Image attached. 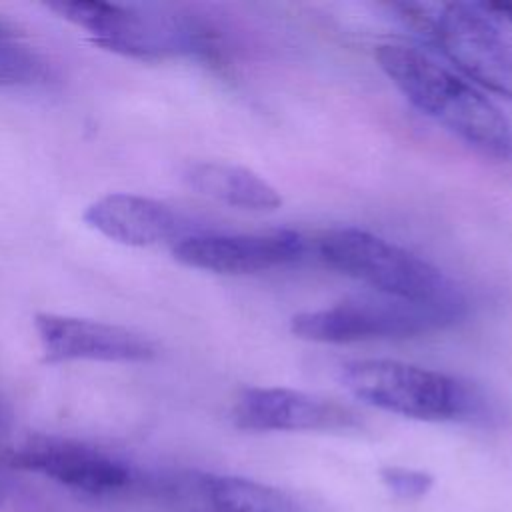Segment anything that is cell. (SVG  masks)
<instances>
[{
  "label": "cell",
  "instance_id": "8992f818",
  "mask_svg": "<svg viewBox=\"0 0 512 512\" xmlns=\"http://www.w3.org/2000/svg\"><path fill=\"white\" fill-rule=\"evenodd\" d=\"M172 512H322L312 500L252 478L176 470L148 480Z\"/></svg>",
  "mask_w": 512,
  "mask_h": 512
},
{
  "label": "cell",
  "instance_id": "2e32d148",
  "mask_svg": "<svg viewBox=\"0 0 512 512\" xmlns=\"http://www.w3.org/2000/svg\"><path fill=\"white\" fill-rule=\"evenodd\" d=\"M478 8L498 26L512 36V2H476Z\"/></svg>",
  "mask_w": 512,
  "mask_h": 512
},
{
  "label": "cell",
  "instance_id": "e0dca14e",
  "mask_svg": "<svg viewBox=\"0 0 512 512\" xmlns=\"http://www.w3.org/2000/svg\"><path fill=\"white\" fill-rule=\"evenodd\" d=\"M10 426H12V416L8 404L0 398V466L8 464V438H10Z\"/></svg>",
  "mask_w": 512,
  "mask_h": 512
},
{
  "label": "cell",
  "instance_id": "6da1fadb",
  "mask_svg": "<svg viewBox=\"0 0 512 512\" xmlns=\"http://www.w3.org/2000/svg\"><path fill=\"white\" fill-rule=\"evenodd\" d=\"M374 56L382 72L422 114L476 152L512 160V124L482 92L418 48L382 44Z\"/></svg>",
  "mask_w": 512,
  "mask_h": 512
},
{
  "label": "cell",
  "instance_id": "9c48e42d",
  "mask_svg": "<svg viewBox=\"0 0 512 512\" xmlns=\"http://www.w3.org/2000/svg\"><path fill=\"white\" fill-rule=\"evenodd\" d=\"M172 254L190 268L214 274H256L288 266L304 254V240L294 230L268 234H192L182 236Z\"/></svg>",
  "mask_w": 512,
  "mask_h": 512
},
{
  "label": "cell",
  "instance_id": "3957f363",
  "mask_svg": "<svg viewBox=\"0 0 512 512\" xmlns=\"http://www.w3.org/2000/svg\"><path fill=\"white\" fill-rule=\"evenodd\" d=\"M46 8L84 28L106 50L130 58H214L218 50L210 28L168 8L102 0H58L48 2Z\"/></svg>",
  "mask_w": 512,
  "mask_h": 512
},
{
  "label": "cell",
  "instance_id": "277c9868",
  "mask_svg": "<svg viewBox=\"0 0 512 512\" xmlns=\"http://www.w3.org/2000/svg\"><path fill=\"white\" fill-rule=\"evenodd\" d=\"M320 260L380 294L428 302L466 304L462 290L414 252L360 228H338L318 240Z\"/></svg>",
  "mask_w": 512,
  "mask_h": 512
},
{
  "label": "cell",
  "instance_id": "7c38bea8",
  "mask_svg": "<svg viewBox=\"0 0 512 512\" xmlns=\"http://www.w3.org/2000/svg\"><path fill=\"white\" fill-rule=\"evenodd\" d=\"M82 218L92 230L126 246L164 244L184 230L182 216L168 204L126 192L98 198Z\"/></svg>",
  "mask_w": 512,
  "mask_h": 512
},
{
  "label": "cell",
  "instance_id": "9a60e30c",
  "mask_svg": "<svg viewBox=\"0 0 512 512\" xmlns=\"http://www.w3.org/2000/svg\"><path fill=\"white\" fill-rule=\"evenodd\" d=\"M382 484L402 500H416L422 498L430 492L434 486V478L416 468H406V466H386L380 470Z\"/></svg>",
  "mask_w": 512,
  "mask_h": 512
},
{
  "label": "cell",
  "instance_id": "30bf717a",
  "mask_svg": "<svg viewBox=\"0 0 512 512\" xmlns=\"http://www.w3.org/2000/svg\"><path fill=\"white\" fill-rule=\"evenodd\" d=\"M232 420L252 432H340L358 426V416L328 398L292 388H246L236 398Z\"/></svg>",
  "mask_w": 512,
  "mask_h": 512
},
{
  "label": "cell",
  "instance_id": "8fae6325",
  "mask_svg": "<svg viewBox=\"0 0 512 512\" xmlns=\"http://www.w3.org/2000/svg\"><path fill=\"white\" fill-rule=\"evenodd\" d=\"M34 326L48 362H146L156 354L148 338L116 324L38 314Z\"/></svg>",
  "mask_w": 512,
  "mask_h": 512
},
{
  "label": "cell",
  "instance_id": "7a4b0ae2",
  "mask_svg": "<svg viewBox=\"0 0 512 512\" xmlns=\"http://www.w3.org/2000/svg\"><path fill=\"white\" fill-rule=\"evenodd\" d=\"M338 378L364 404L406 418L482 426L498 418L496 406L478 386L438 370L376 358L346 362Z\"/></svg>",
  "mask_w": 512,
  "mask_h": 512
},
{
  "label": "cell",
  "instance_id": "4fadbf2b",
  "mask_svg": "<svg viewBox=\"0 0 512 512\" xmlns=\"http://www.w3.org/2000/svg\"><path fill=\"white\" fill-rule=\"evenodd\" d=\"M184 180L198 194L242 210L272 212L282 204L280 192L266 178L236 164L196 162L188 166Z\"/></svg>",
  "mask_w": 512,
  "mask_h": 512
},
{
  "label": "cell",
  "instance_id": "5b68a950",
  "mask_svg": "<svg viewBox=\"0 0 512 512\" xmlns=\"http://www.w3.org/2000/svg\"><path fill=\"white\" fill-rule=\"evenodd\" d=\"M468 304H428L388 294L360 296L330 308L292 316L290 330L302 340L350 344L380 338H408L460 322Z\"/></svg>",
  "mask_w": 512,
  "mask_h": 512
},
{
  "label": "cell",
  "instance_id": "52a82bcc",
  "mask_svg": "<svg viewBox=\"0 0 512 512\" xmlns=\"http://www.w3.org/2000/svg\"><path fill=\"white\" fill-rule=\"evenodd\" d=\"M430 42L470 80L512 102V48L476 2L440 4Z\"/></svg>",
  "mask_w": 512,
  "mask_h": 512
},
{
  "label": "cell",
  "instance_id": "5bb4252c",
  "mask_svg": "<svg viewBox=\"0 0 512 512\" xmlns=\"http://www.w3.org/2000/svg\"><path fill=\"white\" fill-rule=\"evenodd\" d=\"M44 74L40 56L4 22H0V86H24Z\"/></svg>",
  "mask_w": 512,
  "mask_h": 512
},
{
  "label": "cell",
  "instance_id": "ba28073f",
  "mask_svg": "<svg viewBox=\"0 0 512 512\" xmlns=\"http://www.w3.org/2000/svg\"><path fill=\"white\" fill-rule=\"evenodd\" d=\"M8 466L42 474L92 496L114 494L138 482L126 460L92 444L52 436L30 438L10 450Z\"/></svg>",
  "mask_w": 512,
  "mask_h": 512
}]
</instances>
